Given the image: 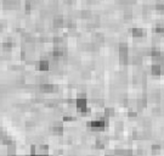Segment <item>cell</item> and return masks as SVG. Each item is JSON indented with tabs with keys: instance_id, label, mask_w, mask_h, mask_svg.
<instances>
[{
	"instance_id": "obj_1",
	"label": "cell",
	"mask_w": 164,
	"mask_h": 156,
	"mask_svg": "<svg viewBox=\"0 0 164 156\" xmlns=\"http://www.w3.org/2000/svg\"><path fill=\"white\" fill-rule=\"evenodd\" d=\"M106 126H107V117H98L97 120H94L88 123V127H90L93 132H102L106 128Z\"/></svg>"
},
{
	"instance_id": "obj_2",
	"label": "cell",
	"mask_w": 164,
	"mask_h": 156,
	"mask_svg": "<svg viewBox=\"0 0 164 156\" xmlns=\"http://www.w3.org/2000/svg\"><path fill=\"white\" fill-rule=\"evenodd\" d=\"M38 88H39V92L44 94H51L57 90V87L54 86L52 83H43V84H39Z\"/></svg>"
},
{
	"instance_id": "obj_3",
	"label": "cell",
	"mask_w": 164,
	"mask_h": 156,
	"mask_svg": "<svg viewBox=\"0 0 164 156\" xmlns=\"http://www.w3.org/2000/svg\"><path fill=\"white\" fill-rule=\"evenodd\" d=\"M130 33L134 39H141V38H143V37L146 35V31L142 30V28H140V27H134V28H131Z\"/></svg>"
},
{
	"instance_id": "obj_4",
	"label": "cell",
	"mask_w": 164,
	"mask_h": 156,
	"mask_svg": "<svg viewBox=\"0 0 164 156\" xmlns=\"http://www.w3.org/2000/svg\"><path fill=\"white\" fill-rule=\"evenodd\" d=\"M36 70H38V71H41V72L50 71V61H49V60L41 59L39 62L36 63Z\"/></svg>"
},
{
	"instance_id": "obj_5",
	"label": "cell",
	"mask_w": 164,
	"mask_h": 156,
	"mask_svg": "<svg viewBox=\"0 0 164 156\" xmlns=\"http://www.w3.org/2000/svg\"><path fill=\"white\" fill-rule=\"evenodd\" d=\"M148 101L152 104H159L161 102V93L159 90H153L148 94Z\"/></svg>"
},
{
	"instance_id": "obj_6",
	"label": "cell",
	"mask_w": 164,
	"mask_h": 156,
	"mask_svg": "<svg viewBox=\"0 0 164 156\" xmlns=\"http://www.w3.org/2000/svg\"><path fill=\"white\" fill-rule=\"evenodd\" d=\"M50 130H51V133L52 134H55V135H61L62 133H63V127H62V123H60L59 121H56L52 127L50 128Z\"/></svg>"
},
{
	"instance_id": "obj_7",
	"label": "cell",
	"mask_w": 164,
	"mask_h": 156,
	"mask_svg": "<svg viewBox=\"0 0 164 156\" xmlns=\"http://www.w3.org/2000/svg\"><path fill=\"white\" fill-rule=\"evenodd\" d=\"M117 51L119 55H129V45L127 43H119L117 45Z\"/></svg>"
},
{
	"instance_id": "obj_8",
	"label": "cell",
	"mask_w": 164,
	"mask_h": 156,
	"mask_svg": "<svg viewBox=\"0 0 164 156\" xmlns=\"http://www.w3.org/2000/svg\"><path fill=\"white\" fill-rule=\"evenodd\" d=\"M150 72L152 76L154 77H159L162 74V65H157V63H152L151 65V68H150Z\"/></svg>"
},
{
	"instance_id": "obj_9",
	"label": "cell",
	"mask_w": 164,
	"mask_h": 156,
	"mask_svg": "<svg viewBox=\"0 0 164 156\" xmlns=\"http://www.w3.org/2000/svg\"><path fill=\"white\" fill-rule=\"evenodd\" d=\"M106 42V38H105V34L103 33H94L93 34V43L101 45Z\"/></svg>"
},
{
	"instance_id": "obj_10",
	"label": "cell",
	"mask_w": 164,
	"mask_h": 156,
	"mask_svg": "<svg viewBox=\"0 0 164 156\" xmlns=\"http://www.w3.org/2000/svg\"><path fill=\"white\" fill-rule=\"evenodd\" d=\"M52 26H54V28H56V30L62 28V27L65 26V20H63V17H61V16H55V17H54V21H52Z\"/></svg>"
},
{
	"instance_id": "obj_11",
	"label": "cell",
	"mask_w": 164,
	"mask_h": 156,
	"mask_svg": "<svg viewBox=\"0 0 164 156\" xmlns=\"http://www.w3.org/2000/svg\"><path fill=\"white\" fill-rule=\"evenodd\" d=\"M75 106H77L78 111L85 110V109H88V100L86 99H77L75 100Z\"/></svg>"
},
{
	"instance_id": "obj_12",
	"label": "cell",
	"mask_w": 164,
	"mask_h": 156,
	"mask_svg": "<svg viewBox=\"0 0 164 156\" xmlns=\"http://www.w3.org/2000/svg\"><path fill=\"white\" fill-rule=\"evenodd\" d=\"M130 63L136 67H141L143 63V59L140 55H132V56H130Z\"/></svg>"
},
{
	"instance_id": "obj_13",
	"label": "cell",
	"mask_w": 164,
	"mask_h": 156,
	"mask_svg": "<svg viewBox=\"0 0 164 156\" xmlns=\"http://www.w3.org/2000/svg\"><path fill=\"white\" fill-rule=\"evenodd\" d=\"M52 43L55 44V46H65V38L60 35H55L52 38Z\"/></svg>"
},
{
	"instance_id": "obj_14",
	"label": "cell",
	"mask_w": 164,
	"mask_h": 156,
	"mask_svg": "<svg viewBox=\"0 0 164 156\" xmlns=\"http://www.w3.org/2000/svg\"><path fill=\"white\" fill-rule=\"evenodd\" d=\"M79 16H80L82 18H84V20H90V18L93 17V12H91V10L84 9V10H82V11L79 12Z\"/></svg>"
},
{
	"instance_id": "obj_15",
	"label": "cell",
	"mask_w": 164,
	"mask_h": 156,
	"mask_svg": "<svg viewBox=\"0 0 164 156\" xmlns=\"http://www.w3.org/2000/svg\"><path fill=\"white\" fill-rule=\"evenodd\" d=\"M123 17H124V20H131L132 17H134V12H132V9H131L130 6L129 7H125L124 9V15H123Z\"/></svg>"
},
{
	"instance_id": "obj_16",
	"label": "cell",
	"mask_w": 164,
	"mask_h": 156,
	"mask_svg": "<svg viewBox=\"0 0 164 156\" xmlns=\"http://www.w3.org/2000/svg\"><path fill=\"white\" fill-rule=\"evenodd\" d=\"M118 60H119V63H120V65L127 66V65L130 63V56H129V55H119Z\"/></svg>"
},
{
	"instance_id": "obj_17",
	"label": "cell",
	"mask_w": 164,
	"mask_h": 156,
	"mask_svg": "<svg viewBox=\"0 0 164 156\" xmlns=\"http://www.w3.org/2000/svg\"><path fill=\"white\" fill-rule=\"evenodd\" d=\"M152 130L151 129H143L142 130V140H150L152 139Z\"/></svg>"
},
{
	"instance_id": "obj_18",
	"label": "cell",
	"mask_w": 164,
	"mask_h": 156,
	"mask_svg": "<svg viewBox=\"0 0 164 156\" xmlns=\"http://www.w3.org/2000/svg\"><path fill=\"white\" fill-rule=\"evenodd\" d=\"M116 115V110L113 107H105V117L109 118Z\"/></svg>"
},
{
	"instance_id": "obj_19",
	"label": "cell",
	"mask_w": 164,
	"mask_h": 156,
	"mask_svg": "<svg viewBox=\"0 0 164 156\" xmlns=\"http://www.w3.org/2000/svg\"><path fill=\"white\" fill-rule=\"evenodd\" d=\"M161 55H162V51H161V49H159V48H157V46L151 48V54H150V56H151V58L161 56Z\"/></svg>"
},
{
	"instance_id": "obj_20",
	"label": "cell",
	"mask_w": 164,
	"mask_h": 156,
	"mask_svg": "<svg viewBox=\"0 0 164 156\" xmlns=\"http://www.w3.org/2000/svg\"><path fill=\"white\" fill-rule=\"evenodd\" d=\"M153 7H154L157 11H159V12H164V1L163 0H158V1H156Z\"/></svg>"
},
{
	"instance_id": "obj_21",
	"label": "cell",
	"mask_w": 164,
	"mask_h": 156,
	"mask_svg": "<svg viewBox=\"0 0 164 156\" xmlns=\"http://www.w3.org/2000/svg\"><path fill=\"white\" fill-rule=\"evenodd\" d=\"M161 150H162L161 144H153V145L151 146V151H152L153 155H158V154L161 153Z\"/></svg>"
},
{
	"instance_id": "obj_22",
	"label": "cell",
	"mask_w": 164,
	"mask_h": 156,
	"mask_svg": "<svg viewBox=\"0 0 164 156\" xmlns=\"http://www.w3.org/2000/svg\"><path fill=\"white\" fill-rule=\"evenodd\" d=\"M13 46H15V44H13V40H12V39H10L9 42H6V43L2 44V49H4V50H10V49H12Z\"/></svg>"
},
{
	"instance_id": "obj_23",
	"label": "cell",
	"mask_w": 164,
	"mask_h": 156,
	"mask_svg": "<svg viewBox=\"0 0 164 156\" xmlns=\"http://www.w3.org/2000/svg\"><path fill=\"white\" fill-rule=\"evenodd\" d=\"M7 155H16V144L12 143L7 146Z\"/></svg>"
},
{
	"instance_id": "obj_24",
	"label": "cell",
	"mask_w": 164,
	"mask_h": 156,
	"mask_svg": "<svg viewBox=\"0 0 164 156\" xmlns=\"http://www.w3.org/2000/svg\"><path fill=\"white\" fill-rule=\"evenodd\" d=\"M105 146H106V144H105V142H103L102 139H96V142H95V148H96V149L103 150Z\"/></svg>"
},
{
	"instance_id": "obj_25",
	"label": "cell",
	"mask_w": 164,
	"mask_h": 156,
	"mask_svg": "<svg viewBox=\"0 0 164 156\" xmlns=\"http://www.w3.org/2000/svg\"><path fill=\"white\" fill-rule=\"evenodd\" d=\"M39 150H40L41 155H48L49 154V146L46 144H40L39 145Z\"/></svg>"
},
{
	"instance_id": "obj_26",
	"label": "cell",
	"mask_w": 164,
	"mask_h": 156,
	"mask_svg": "<svg viewBox=\"0 0 164 156\" xmlns=\"http://www.w3.org/2000/svg\"><path fill=\"white\" fill-rule=\"evenodd\" d=\"M33 4H34V2H33L32 0H26V2H25V10H26V12L32 11Z\"/></svg>"
},
{
	"instance_id": "obj_27",
	"label": "cell",
	"mask_w": 164,
	"mask_h": 156,
	"mask_svg": "<svg viewBox=\"0 0 164 156\" xmlns=\"http://www.w3.org/2000/svg\"><path fill=\"white\" fill-rule=\"evenodd\" d=\"M132 139L134 140H142V132L134 130L132 132Z\"/></svg>"
},
{
	"instance_id": "obj_28",
	"label": "cell",
	"mask_w": 164,
	"mask_h": 156,
	"mask_svg": "<svg viewBox=\"0 0 164 156\" xmlns=\"http://www.w3.org/2000/svg\"><path fill=\"white\" fill-rule=\"evenodd\" d=\"M152 115L153 116H162V107L161 106H156L152 109Z\"/></svg>"
},
{
	"instance_id": "obj_29",
	"label": "cell",
	"mask_w": 164,
	"mask_h": 156,
	"mask_svg": "<svg viewBox=\"0 0 164 156\" xmlns=\"http://www.w3.org/2000/svg\"><path fill=\"white\" fill-rule=\"evenodd\" d=\"M114 128H116V130H117V132H122V130H123V128H124V123H123L122 121H118V122H116Z\"/></svg>"
},
{
	"instance_id": "obj_30",
	"label": "cell",
	"mask_w": 164,
	"mask_h": 156,
	"mask_svg": "<svg viewBox=\"0 0 164 156\" xmlns=\"http://www.w3.org/2000/svg\"><path fill=\"white\" fill-rule=\"evenodd\" d=\"M139 116V112L136 111V110H129L128 111V117H131V118H135V117H137Z\"/></svg>"
},
{
	"instance_id": "obj_31",
	"label": "cell",
	"mask_w": 164,
	"mask_h": 156,
	"mask_svg": "<svg viewBox=\"0 0 164 156\" xmlns=\"http://www.w3.org/2000/svg\"><path fill=\"white\" fill-rule=\"evenodd\" d=\"M122 156H134V151L132 150H124Z\"/></svg>"
},
{
	"instance_id": "obj_32",
	"label": "cell",
	"mask_w": 164,
	"mask_h": 156,
	"mask_svg": "<svg viewBox=\"0 0 164 156\" xmlns=\"http://www.w3.org/2000/svg\"><path fill=\"white\" fill-rule=\"evenodd\" d=\"M82 77L83 78H90V72L89 71H84L83 74H82Z\"/></svg>"
},
{
	"instance_id": "obj_33",
	"label": "cell",
	"mask_w": 164,
	"mask_h": 156,
	"mask_svg": "<svg viewBox=\"0 0 164 156\" xmlns=\"http://www.w3.org/2000/svg\"><path fill=\"white\" fill-rule=\"evenodd\" d=\"M143 155H145V151L142 149H139V150H136V155L134 156H143Z\"/></svg>"
},
{
	"instance_id": "obj_34",
	"label": "cell",
	"mask_w": 164,
	"mask_h": 156,
	"mask_svg": "<svg viewBox=\"0 0 164 156\" xmlns=\"http://www.w3.org/2000/svg\"><path fill=\"white\" fill-rule=\"evenodd\" d=\"M36 155V150H35V145H32L31 146V156Z\"/></svg>"
},
{
	"instance_id": "obj_35",
	"label": "cell",
	"mask_w": 164,
	"mask_h": 156,
	"mask_svg": "<svg viewBox=\"0 0 164 156\" xmlns=\"http://www.w3.org/2000/svg\"><path fill=\"white\" fill-rule=\"evenodd\" d=\"M73 120H74V117H72V116H65L63 117V121H66V122L67 121H73Z\"/></svg>"
},
{
	"instance_id": "obj_36",
	"label": "cell",
	"mask_w": 164,
	"mask_h": 156,
	"mask_svg": "<svg viewBox=\"0 0 164 156\" xmlns=\"http://www.w3.org/2000/svg\"><path fill=\"white\" fill-rule=\"evenodd\" d=\"M26 126H27V127H31V126H35V122H33V121H28V122H27V123H26Z\"/></svg>"
},
{
	"instance_id": "obj_37",
	"label": "cell",
	"mask_w": 164,
	"mask_h": 156,
	"mask_svg": "<svg viewBox=\"0 0 164 156\" xmlns=\"http://www.w3.org/2000/svg\"><path fill=\"white\" fill-rule=\"evenodd\" d=\"M2 28H4V23L0 22V31H2Z\"/></svg>"
},
{
	"instance_id": "obj_38",
	"label": "cell",
	"mask_w": 164,
	"mask_h": 156,
	"mask_svg": "<svg viewBox=\"0 0 164 156\" xmlns=\"http://www.w3.org/2000/svg\"><path fill=\"white\" fill-rule=\"evenodd\" d=\"M105 156H114V154H107V155H105Z\"/></svg>"
}]
</instances>
